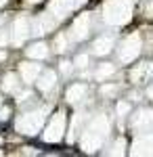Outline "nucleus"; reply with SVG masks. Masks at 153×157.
Wrapping results in <instances>:
<instances>
[{
    "label": "nucleus",
    "instance_id": "1",
    "mask_svg": "<svg viewBox=\"0 0 153 157\" xmlns=\"http://www.w3.org/2000/svg\"><path fill=\"white\" fill-rule=\"evenodd\" d=\"M107 136H109V120H107L105 113H99L86 126L80 145H82V149L86 153H94L96 149H101V145H103V140Z\"/></svg>",
    "mask_w": 153,
    "mask_h": 157
},
{
    "label": "nucleus",
    "instance_id": "2",
    "mask_svg": "<svg viewBox=\"0 0 153 157\" xmlns=\"http://www.w3.org/2000/svg\"><path fill=\"white\" fill-rule=\"evenodd\" d=\"M132 0H105L103 19L109 25H124L132 17Z\"/></svg>",
    "mask_w": 153,
    "mask_h": 157
},
{
    "label": "nucleus",
    "instance_id": "3",
    "mask_svg": "<svg viewBox=\"0 0 153 157\" xmlns=\"http://www.w3.org/2000/svg\"><path fill=\"white\" fill-rule=\"evenodd\" d=\"M48 111H50V107H48V105H42V107L34 109V111L23 113V115L17 120V130H19L21 134H27V136L38 134V130L42 128V124H44V120H46Z\"/></svg>",
    "mask_w": 153,
    "mask_h": 157
},
{
    "label": "nucleus",
    "instance_id": "4",
    "mask_svg": "<svg viewBox=\"0 0 153 157\" xmlns=\"http://www.w3.org/2000/svg\"><path fill=\"white\" fill-rule=\"evenodd\" d=\"M141 46H143V40H141V34H130L122 44H120V50H118V57L122 63H130L139 57L141 52Z\"/></svg>",
    "mask_w": 153,
    "mask_h": 157
},
{
    "label": "nucleus",
    "instance_id": "5",
    "mask_svg": "<svg viewBox=\"0 0 153 157\" xmlns=\"http://www.w3.org/2000/svg\"><path fill=\"white\" fill-rule=\"evenodd\" d=\"M63 132H65V113L59 111V113L53 115V120L48 121L42 138H44L46 143H59L61 138H63Z\"/></svg>",
    "mask_w": 153,
    "mask_h": 157
},
{
    "label": "nucleus",
    "instance_id": "6",
    "mask_svg": "<svg viewBox=\"0 0 153 157\" xmlns=\"http://www.w3.org/2000/svg\"><path fill=\"white\" fill-rule=\"evenodd\" d=\"M84 2H86V0H53L50 6H48V13H50L55 19H63V17H67V13H71L73 9H78Z\"/></svg>",
    "mask_w": 153,
    "mask_h": 157
},
{
    "label": "nucleus",
    "instance_id": "7",
    "mask_svg": "<svg viewBox=\"0 0 153 157\" xmlns=\"http://www.w3.org/2000/svg\"><path fill=\"white\" fill-rule=\"evenodd\" d=\"M130 126L136 132H149V130H153V111L151 109H139L132 115Z\"/></svg>",
    "mask_w": 153,
    "mask_h": 157
},
{
    "label": "nucleus",
    "instance_id": "8",
    "mask_svg": "<svg viewBox=\"0 0 153 157\" xmlns=\"http://www.w3.org/2000/svg\"><path fill=\"white\" fill-rule=\"evenodd\" d=\"M132 155H153V132H143L132 143Z\"/></svg>",
    "mask_w": 153,
    "mask_h": 157
},
{
    "label": "nucleus",
    "instance_id": "9",
    "mask_svg": "<svg viewBox=\"0 0 153 157\" xmlns=\"http://www.w3.org/2000/svg\"><path fill=\"white\" fill-rule=\"evenodd\" d=\"M88 34H90V15H80L71 25V38L80 42V40H86Z\"/></svg>",
    "mask_w": 153,
    "mask_h": 157
},
{
    "label": "nucleus",
    "instance_id": "10",
    "mask_svg": "<svg viewBox=\"0 0 153 157\" xmlns=\"http://www.w3.org/2000/svg\"><path fill=\"white\" fill-rule=\"evenodd\" d=\"M29 21L25 19V17H19L15 23H13V44H17V46H21L25 42V38L29 36Z\"/></svg>",
    "mask_w": 153,
    "mask_h": 157
},
{
    "label": "nucleus",
    "instance_id": "11",
    "mask_svg": "<svg viewBox=\"0 0 153 157\" xmlns=\"http://www.w3.org/2000/svg\"><path fill=\"white\" fill-rule=\"evenodd\" d=\"M55 23H57V19H55L50 13H46V15L38 17L34 21V29H29V34H34V36H44V34H48V32L55 27Z\"/></svg>",
    "mask_w": 153,
    "mask_h": 157
},
{
    "label": "nucleus",
    "instance_id": "12",
    "mask_svg": "<svg viewBox=\"0 0 153 157\" xmlns=\"http://www.w3.org/2000/svg\"><path fill=\"white\" fill-rule=\"evenodd\" d=\"M113 50V36H101L92 42V52L96 57H105Z\"/></svg>",
    "mask_w": 153,
    "mask_h": 157
},
{
    "label": "nucleus",
    "instance_id": "13",
    "mask_svg": "<svg viewBox=\"0 0 153 157\" xmlns=\"http://www.w3.org/2000/svg\"><path fill=\"white\" fill-rule=\"evenodd\" d=\"M38 88L42 90V92H48V90H53L55 88V84H57V75H55V71H44V73H38Z\"/></svg>",
    "mask_w": 153,
    "mask_h": 157
},
{
    "label": "nucleus",
    "instance_id": "14",
    "mask_svg": "<svg viewBox=\"0 0 153 157\" xmlns=\"http://www.w3.org/2000/svg\"><path fill=\"white\" fill-rule=\"evenodd\" d=\"M19 69H21V78H23V82H27V84H32L36 78H38V73L42 71L38 63H21Z\"/></svg>",
    "mask_w": 153,
    "mask_h": 157
},
{
    "label": "nucleus",
    "instance_id": "15",
    "mask_svg": "<svg viewBox=\"0 0 153 157\" xmlns=\"http://www.w3.org/2000/svg\"><path fill=\"white\" fill-rule=\"evenodd\" d=\"M84 121H86V113H84V111H78V113L73 115V120H71V130H69V136H67V140H69V143H73V140H76L78 132L82 130Z\"/></svg>",
    "mask_w": 153,
    "mask_h": 157
},
{
    "label": "nucleus",
    "instance_id": "16",
    "mask_svg": "<svg viewBox=\"0 0 153 157\" xmlns=\"http://www.w3.org/2000/svg\"><path fill=\"white\" fill-rule=\"evenodd\" d=\"M65 97H67V101H69V103H73V105H76V103H80V101L86 97V86H84V84H73V86H69Z\"/></svg>",
    "mask_w": 153,
    "mask_h": 157
},
{
    "label": "nucleus",
    "instance_id": "17",
    "mask_svg": "<svg viewBox=\"0 0 153 157\" xmlns=\"http://www.w3.org/2000/svg\"><path fill=\"white\" fill-rule=\"evenodd\" d=\"M25 52H27L29 59H38L40 61V59H46L48 57V46L44 44V42H36V44H32Z\"/></svg>",
    "mask_w": 153,
    "mask_h": 157
},
{
    "label": "nucleus",
    "instance_id": "18",
    "mask_svg": "<svg viewBox=\"0 0 153 157\" xmlns=\"http://www.w3.org/2000/svg\"><path fill=\"white\" fill-rule=\"evenodd\" d=\"M19 88V75L17 73H6L2 80V90L4 92H15Z\"/></svg>",
    "mask_w": 153,
    "mask_h": 157
},
{
    "label": "nucleus",
    "instance_id": "19",
    "mask_svg": "<svg viewBox=\"0 0 153 157\" xmlns=\"http://www.w3.org/2000/svg\"><path fill=\"white\" fill-rule=\"evenodd\" d=\"M147 67H149V63H141L139 67H134L132 73H130V82L132 84H139L145 80V75H147Z\"/></svg>",
    "mask_w": 153,
    "mask_h": 157
},
{
    "label": "nucleus",
    "instance_id": "20",
    "mask_svg": "<svg viewBox=\"0 0 153 157\" xmlns=\"http://www.w3.org/2000/svg\"><path fill=\"white\" fill-rule=\"evenodd\" d=\"M116 73V67L111 65V63H103V65H99V69L94 71V78L96 80H105L109 75H113Z\"/></svg>",
    "mask_w": 153,
    "mask_h": 157
},
{
    "label": "nucleus",
    "instance_id": "21",
    "mask_svg": "<svg viewBox=\"0 0 153 157\" xmlns=\"http://www.w3.org/2000/svg\"><path fill=\"white\" fill-rule=\"evenodd\" d=\"M124 149H126V143H124V138H118L116 143H113V147L107 151L109 155H124Z\"/></svg>",
    "mask_w": 153,
    "mask_h": 157
},
{
    "label": "nucleus",
    "instance_id": "22",
    "mask_svg": "<svg viewBox=\"0 0 153 157\" xmlns=\"http://www.w3.org/2000/svg\"><path fill=\"white\" fill-rule=\"evenodd\" d=\"M55 50L57 52H65L67 50V38H65V34L57 36V40H55Z\"/></svg>",
    "mask_w": 153,
    "mask_h": 157
},
{
    "label": "nucleus",
    "instance_id": "23",
    "mask_svg": "<svg viewBox=\"0 0 153 157\" xmlns=\"http://www.w3.org/2000/svg\"><path fill=\"white\" fill-rule=\"evenodd\" d=\"M73 65H76V67H80V69H86V67L90 65L88 55H78V57H76V61H73Z\"/></svg>",
    "mask_w": 153,
    "mask_h": 157
},
{
    "label": "nucleus",
    "instance_id": "24",
    "mask_svg": "<svg viewBox=\"0 0 153 157\" xmlns=\"http://www.w3.org/2000/svg\"><path fill=\"white\" fill-rule=\"evenodd\" d=\"M116 111H118L120 120H122V117H126V113L130 111V105H128V103H118V107H116Z\"/></svg>",
    "mask_w": 153,
    "mask_h": 157
},
{
    "label": "nucleus",
    "instance_id": "25",
    "mask_svg": "<svg viewBox=\"0 0 153 157\" xmlns=\"http://www.w3.org/2000/svg\"><path fill=\"white\" fill-rule=\"evenodd\" d=\"M118 92V86H103L101 88V94L103 97H111V94H116Z\"/></svg>",
    "mask_w": 153,
    "mask_h": 157
},
{
    "label": "nucleus",
    "instance_id": "26",
    "mask_svg": "<svg viewBox=\"0 0 153 157\" xmlns=\"http://www.w3.org/2000/svg\"><path fill=\"white\" fill-rule=\"evenodd\" d=\"M61 73H63V75H69L71 73V63L69 61H61Z\"/></svg>",
    "mask_w": 153,
    "mask_h": 157
},
{
    "label": "nucleus",
    "instance_id": "27",
    "mask_svg": "<svg viewBox=\"0 0 153 157\" xmlns=\"http://www.w3.org/2000/svg\"><path fill=\"white\" fill-rule=\"evenodd\" d=\"M145 15L153 17V0H145Z\"/></svg>",
    "mask_w": 153,
    "mask_h": 157
},
{
    "label": "nucleus",
    "instance_id": "28",
    "mask_svg": "<svg viewBox=\"0 0 153 157\" xmlns=\"http://www.w3.org/2000/svg\"><path fill=\"white\" fill-rule=\"evenodd\" d=\"M29 98H32V92H29V90H25L23 94H19V97H17V103L21 105V103H25V101H29Z\"/></svg>",
    "mask_w": 153,
    "mask_h": 157
},
{
    "label": "nucleus",
    "instance_id": "29",
    "mask_svg": "<svg viewBox=\"0 0 153 157\" xmlns=\"http://www.w3.org/2000/svg\"><path fill=\"white\" fill-rule=\"evenodd\" d=\"M9 115H11V109H9V107H4V109H0V121H4V120H9Z\"/></svg>",
    "mask_w": 153,
    "mask_h": 157
},
{
    "label": "nucleus",
    "instance_id": "30",
    "mask_svg": "<svg viewBox=\"0 0 153 157\" xmlns=\"http://www.w3.org/2000/svg\"><path fill=\"white\" fill-rule=\"evenodd\" d=\"M6 44H9V34L2 32V34H0V46H6Z\"/></svg>",
    "mask_w": 153,
    "mask_h": 157
},
{
    "label": "nucleus",
    "instance_id": "31",
    "mask_svg": "<svg viewBox=\"0 0 153 157\" xmlns=\"http://www.w3.org/2000/svg\"><path fill=\"white\" fill-rule=\"evenodd\" d=\"M147 71H149V75L153 78V63H149V67H147Z\"/></svg>",
    "mask_w": 153,
    "mask_h": 157
},
{
    "label": "nucleus",
    "instance_id": "32",
    "mask_svg": "<svg viewBox=\"0 0 153 157\" xmlns=\"http://www.w3.org/2000/svg\"><path fill=\"white\" fill-rule=\"evenodd\" d=\"M6 59V52H4V50H0V61H4Z\"/></svg>",
    "mask_w": 153,
    "mask_h": 157
},
{
    "label": "nucleus",
    "instance_id": "33",
    "mask_svg": "<svg viewBox=\"0 0 153 157\" xmlns=\"http://www.w3.org/2000/svg\"><path fill=\"white\" fill-rule=\"evenodd\" d=\"M27 2H32V4H36V2H40V0H27Z\"/></svg>",
    "mask_w": 153,
    "mask_h": 157
},
{
    "label": "nucleus",
    "instance_id": "34",
    "mask_svg": "<svg viewBox=\"0 0 153 157\" xmlns=\"http://www.w3.org/2000/svg\"><path fill=\"white\" fill-rule=\"evenodd\" d=\"M4 2H6V0H0V6H2V4H4Z\"/></svg>",
    "mask_w": 153,
    "mask_h": 157
},
{
    "label": "nucleus",
    "instance_id": "35",
    "mask_svg": "<svg viewBox=\"0 0 153 157\" xmlns=\"http://www.w3.org/2000/svg\"><path fill=\"white\" fill-rule=\"evenodd\" d=\"M0 25H2V17H0Z\"/></svg>",
    "mask_w": 153,
    "mask_h": 157
},
{
    "label": "nucleus",
    "instance_id": "36",
    "mask_svg": "<svg viewBox=\"0 0 153 157\" xmlns=\"http://www.w3.org/2000/svg\"><path fill=\"white\" fill-rule=\"evenodd\" d=\"M0 105H2V97H0Z\"/></svg>",
    "mask_w": 153,
    "mask_h": 157
}]
</instances>
